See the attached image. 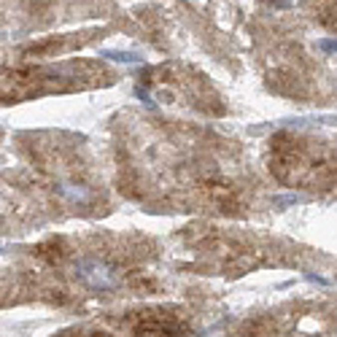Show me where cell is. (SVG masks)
<instances>
[{
  "instance_id": "3",
  "label": "cell",
  "mask_w": 337,
  "mask_h": 337,
  "mask_svg": "<svg viewBox=\"0 0 337 337\" xmlns=\"http://www.w3.org/2000/svg\"><path fill=\"white\" fill-rule=\"evenodd\" d=\"M319 49L327 51V54H337V38H321V41H319Z\"/></svg>"
},
{
  "instance_id": "4",
  "label": "cell",
  "mask_w": 337,
  "mask_h": 337,
  "mask_svg": "<svg viewBox=\"0 0 337 337\" xmlns=\"http://www.w3.org/2000/svg\"><path fill=\"white\" fill-rule=\"evenodd\" d=\"M305 278H308L310 283H321V286H329V281H327V278H321V275H313V273H305Z\"/></svg>"
},
{
  "instance_id": "2",
  "label": "cell",
  "mask_w": 337,
  "mask_h": 337,
  "mask_svg": "<svg viewBox=\"0 0 337 337\" xmlns=\"http://www.w3.org/2000/svg\"><path fill=\"white\" fill-rule=\"evenodd\" d=\"M100 57H108L114 62H141L143 57L132 54V51H100Z\"/></svg>"
},
{
  "instance_id": "5",
  "label": "cell",
  "mask_w": 337,
  "mask_h": 337,
  "mask_svg": "<svg viewBox=\"0 0 337 337\" xmlns=\"http://www.w3.org/2000/svg\"><path fill=\"white\" fill-rule=\"evenodd\" d=\"M275 202H278V205H292V202H300V197H297V194H289V197H278Z\"/></svg>"
},
{
  "instance_id": "1",
  "label": "cell",
  "mask_w": 337,
  "mask_h": 337,
  "mask_svg": "<svg viewBox=\"0 0 337 337\" xmlns=\"http://www.w3.org/2000/svg\"><path fill=\"white\" fill-rule=\"evenodd\" d=\"M76 270H78V275H81V278L87 281L92 289H100V292H105V289H114V286H116L114 273H111V270L105 267L103 262H97V259H84V262H78Z\"/></svg>"
}]
</instances>
